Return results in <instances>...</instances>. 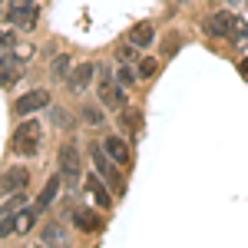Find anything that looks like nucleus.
<instances>
[{
    "label": "nucleus",
    "mask_w": 248,
    "mask_h": 248,
    "mask_svg": "<svg viewBox=\"0 0 248 248\" xmlns=\"http://www.w3.org/2000/svg\"><path fill=\"white\" fill-rule=\"evenodd\" d=\"M93 159H96V169H99V175H106L109 182H113L116 189H123V175L116 172V166H113V159L103 153V149H93Z\"/></svg>",
    "instance_id": "nucleus-11"
},
{
    "label": "nucleus",
    "mask_w": 248,
    "mask_h": 248,
    "mask_svg": "<svg viewBox=\"0 0 248 248\" xmlns=\"http://www.w3.org/2000/svg\"><path fill=\"white\" fill-rule=\"evenodd\" d=\"M202 30L209 33V37H229V40H245L248 37V23L242 17H235V14H229V10H215V14H209L205 17V23H202Z\"/></svg>",
    "instance_id": "nucleus-1"
},
{
    "label": "nucleus",
    "mask_w": 248,
    "mask_h": 248,
    "mask_svg": "<svg viewBox=\"0 0 248 248\" xmlns=\"http://www.w3.org/2000/svg\"><path fill=\"white\" fill-rule=\"evenodd\" d=\"M57 159H60V169H63V175L73 182V179H79V169H83V155H79V149L73 146V142H63L60 146V153H57Z\"/></svg>",
    "instance_id": "nucleus-3"
},
{
    "label": "nucleus",
    "mask_w": 248,
    "mask_h": 248,
    "mask_svg": "<svg viewBox=\"0 0 248 248\" xmlns=\"http://www.w3.org/2000/svg\"><path fill=\"white\" fill-rule=\"evenodd\" d=\"M229 3H232V0H229Z\"/></svg>",
    "instance_id": "nucleus-30"
},
{
    "label": "nucleus",
    "mask_w": 248,
    "mask_h": 248,
    "mask_svg": "<svg viewBox=\"0 0 248 248\" xmlns=\"http://www.w3.org/2000/svg\"><path fill=\"white\" fill-rule=\"evenodd\" d=\"M10 232H17V215H14V212H3V222H0V238H7Z\"/></svg>",
    "instance_id": "nucleus-20"
},
{
    "label": "nucleus",
    "mask_w": 248,
    "mask_h": 248,
    "mask_svg": "<svg viewBox=\"0 0 248 248\" xmlns=\"http://www.w3.org/2000/svg\"><path fill=\"white\" fill-rule=\"evenodd\" d=\"M0 3H3V0H0Z\"/></svg>",
    "instance_id": "nucleus-29"
},
{
    "label": "nucleus",
    "mask_w": 248,
    "mask_h": 248,
    "mask_svg": "<svg viewBox=\"0 0 248 248\" xmlns=\"http://www.w3.org/2000/svg\"><path fill=\"white\" fill-rule=\"evenodd\" d=\"M23 205V192H14L10 199H7V205H3V212H14V209H20Z\"/></svg>",
    "instance_id": "nucleus-23"
},
{
    "label": "nucleus",
    "mask_w": 248,
    "mask_h": 248,
    "mask_svg": "<svg viewBox=\"0 0 248 248\" xmlns=\"http://www.w3.org/2000/svg\"><path fill=\"white\" fill-rule=\"evenodd\" d=\"M46 103H50V93H46V90H30V93H23L17 103H14V113H17V116L40 113Z\"/></svg>",
    "instance_id": "nucleus-4"
},
{
    "label": "nucleus",
    "mask_w": 248,
    "mask_h": 248,
    "mask_svg": "<svg viewBox=\"0 0 248 248\" xmlns=\"http://www.w3.org/2000/svg\"><path fill=\"white\" fill-rule=\"evenodd\" d=\"M33 218H37V212H33V209L20 212V215H17V232H30V229H33Z\"/></svg>",
    "instance_id": "nucleus-19"
},
{
    "label": "nucleus",
    "mask_w": 248,
    "mask_h": 248,
    "mask_svg": "<svg viewBox=\"0 0 248 248\" xmlns=\"http://www.w3.org/2000/svg\"><path fill=\"white\" fill-rule=\"evenodd\" d=\"M123 123H126V129H129V133H136V126H139L136 109H129V106H126V109H123Z\"/></svg>",
    "instance_id": "nucleus-22"
},
{
    "label": "nucleus",
    "mask_w": 248,
    "mask_h": 248,
    "mask_svg": "<svg viewBox=\"0 0 248 248\" xmlns=\"http://www.w3.org/2000/svg\"><path fill=\"white\" fill-rule=\"evenodd\" d=\"M238 70H242V77L248 79V60H242V66H238Z\"/></svg>",
    "instance_id": "nucleus-27"
},
{
    "label": "nucleus",
    "mask_w": 248,
    "mask_h": 248,
    "mask_svg": "<svg viewBox=\"0 0 248 248\" xmlns=\"http://www.w3.org/2000/svg\"><path fill=\"white\" fill-rule=\"evenodd\" d=\"M116 79H119V86H133V83H136V73L129 70V66H119V70H116Z\"/></svg>",
    "instance_id": "nucleus-21"
},
{
    "label": "nucleus",
    "mask_w": 248,
    "mask_h": 248,
    "mask_svg": "<svg viewBox=\"0 0 248 248\" xmlns=\"http://www.w3.org/2000/svg\"><path fill=\"white\" fill-rule=\"evenodd\" d=\"M86 192L93 195V202L99 205V209H109V205H113V195L106 192V186H103L96 175H86Z\"/></svg>",
    "instance_id": "nucleus-13"
},
{
    "label": "nucleus",
    "mask_w": 248,
    "mask_h": 248,
    "mask_svg": "<svg viewBox=\"0 0 248 248\" xmlns=\"http://www.w3.org/2000/svg\"><path fill=\"white\" fill-rule=\"evenodd\" d=\"M136 77H139V79H149V77H155V60L142 57V60H139V66H136Z\"/></svg>",
    "instance_id": "nucleus-18"
},
{
    "label": "nucleus",
    "mask_w": 248,
    "mask_h": 248,
    "mask_svg": "<svg viewBox=\"0 0 248 248\" xmlns=\"http://www.w3.org/2000/svg\"><path fill=\"white\" fill-rule=\"evenodd\" d=\"M23 77V63L14 53H0V86H14Z\"/></svg>",
    "instance_id": "nucleus-9"
},
{
    "label": "nucleus",
    "mask_w": 248,
    "mask_h": 248,
    "mask_svg": "<svg viewBox=\"0 0 248 248\" xmlns=\"http://www.w3.org/2000/svg\"><path fill=\"white\" fill-rule=\"evenodd\" d=\"M7 20L17 23V27H33V20H37V3H33V0H10Z\"/></svg>",
    "instance_id": "nucleus-5"
},
{
    "label": "nucleus",
    "mask_w": 248,
    "mask_h": 248,
    "mask_svg": "<svg viewBox=\"0 0 248 248\" xmlns=\"http://www.w3.org/2000/svg\"><path fill=\"white\" fill-rule=\"evenodd\" d=\"M53 119H57L60 126H70V116H66V109H53Z\"/></svg>",
    "instance_id": "nucleus-26"
},
{
    "label": "nucleus",
    "mask_w": 248,
    "mask_h": 248,
    "mask_svg": "<svg viewBox=\"0 0 248 248\" xmlns=\"http://www.w3.org/2000/svg\"><path fill=\"white\" fill-rule=\"evenodd\" d=\"M73 218H77V229L79 232H99V229H103V215H99V212L77 209V212H73Z\"/></svg>",
    "instance_id": "nucleus-14"
},
{
    "label": "nucleus",
    "mask_w": 248,
    "mask_h": 248,
    "mask_svg": "<svg viewBox=\"0 0 248 248\" xmlns=\"http://www.w3.org/2000/svg\"><path fill=\"white\" fill-rule=\"evenodd\" d=\"M103 153L109 155V159H113L116 166H129V162H133V153H129L126 139H123V136H116V133L103 139Z\"/></svg>",
    "instance_id": "nucleus-8"
},
{
    "label": "nucleus",
    "mask_w": 248,
    "mask_h": 248,
    "mask_svg": "<svg viewBox=\"0 0 248 248\" xmlns=\"http://www.w3.org/2000/svg\"><path fill=\"white\" fill-rule=\"evenodd\" d=\"M175 50H179V37H172V40H166V43H162V53H166V57H169V53H175Z\"/></svg>",
    "instance_id": "nucleus-25"
},
{
    "label": "nucleus",
    "mask_w": 248,
    "mask_h": 248,
    "mask_svg": "<svg viewBox=\"0 0 248 248\" xmlns=\"http://www.w3.org/2000/svg\"><path fill=\"white\" fill-rule=\"evenodd\" d=\"M40 139H43V126H40L37 119H23L17 129H14L10 149L17 155H33L40 149Z\"/></svg>",
    "instance_id": "nucleus-2"
},
{
    "label": "nucleus",
    "mask_w": 248,
    "mask_h": 248,
    "mask_svg": "<svg viewBox=\"0 0 248 248\" xmlns=\"http://www.w3.org/2000/svg\"><path fill=\"white\" fill-rule=\"evenodd\" d=\"M93 77H96L93 63H79L77 70H70V90H73V93H83V90L93 83Z\"/></svg>",
    "instance_id": "nucleus-10"
},
{
    "label": "nucleus",
    "mask_w": 248,
    "mask_h": 248,
    "mask_svg": "<svg viewBox=\"0 0 248 248\" xmlns=\"http://www.w3.org/2000/svg\"><path fill=\"white\" fill-rule=\"evenodd\" d=\"M79 119H83L86 126H103L106 116H103V109H99L96 103H83V106H79Z\"/></svg>",
    "instance_id": "nucleus-16"
},
{
    "label": "nucleus",
    "mask_w": 248,
    "mask_h": 248,
    "mask_svg": "<svg viewBox=\"0 0 248 248\" xmlns=\"http://www.w3.org/2000/svg\"><path fill=\"white\" fill-rule=\"evenodd\" d=\"M60 182H63V175H50L46 179V186H43V192H40V199H37V205H33V212H43V209H50L53 205V199H57V192H60Z\"/></svg>",
    "instance_id": "nucleus-12"
},
{
    "label": "nucleus",
    "mask_w": 248,
    "mask_h": 248,
    "mask_svg": "<svg viewBox=\"0 0 248 248\" xmlns=\"http://www.w3.org/2000/svg\"><path fill=\"white\" fill-rule=\"evenodd\" d=\"M60 235H63V229H60V225H50V229L43 232V242H53V238H60Z\"/></svg>",
    "instance_id": "nucleus-24"
},
{
    "label": "nucleus",
    "mask_w": 248,
    "mask_h": 248,
    "mask_svg": "<svg viewBox=\"0 0 248 248\" xmlns=\"http://www.w3.org/2000/svg\"><path fill=\"white\" fill-rule=\"evenodd\" d=\"M245 3H248V0H245Z\"/></svg>",
    "instance_id": "nucleus-31"
},
{
    "label": "nucleus",
    "mask_w": 248,
    "mask_h": 248,
    "mask_svg": "<svg viewBox=\"0 0 248 248\" xmlns=\"http://www.w3.org/2000/svg\"><path fill=\"white\" fill-rule=\"evenodd\" d=\"M99 99H103V106L113 109V113H123V109H126V93H123L109 77H103V83H99Z\"/></svg>",
    "instance_id": "nucleus-6"
},
{
    "label": "nucleus",
    "mask_w": 248,
    "mask_h": 248,
    "mask_svg": "<svg viewBox=\"0 0 248 248\" xmlns=\"http://www.w3.org/2000/svg\"><path fill=\"white\" fill-rule=\"evenodd\" d=\"M129 40H133V46H149V43L155 40L153 23H136V27H133V33H129Z\"/></svg>",
    "instance_id": "nucleus-15"
},
{
    "label": "nucleus",
    "mask_w": 248,
    "mask_h": 248,
    "mask_svg": "<svg viewBox=\"0 0 248 248\" xmlns=\"http://www.w3.org/2000/svg\"><path fill=\"white\" fill-rule=\"evenodd\" d=\"M70 70H73V63H70V57H66V53H63V57H57V60H53V77H57V79L70 77Z\"/></svg>",
    "instance_id": "nucleus-17"
},
{
    "label": "nucleus",
    "mask_w": 248,
    "mask_h": 248,
    "mask_svg": "<svg viewBox=\"0 0 248 248\" xmlns=\"http://www.w3.org/2000/svg\"><path fill=\"white\" fill-rule=\"evenodd\" d=\"M0 43H14V37H7V33H0Z\"/></svg>",
    "instance_id": "nucleus-28"
},
{
    "label": "nucleus",
    "mask_w": 248,
    "mask_h": 248,
    "mask_svg": "<svg viewBox=\"0 0 248 248\" xmlns=\"http://www.w3.org/2000/svg\"><path fill=\"white\" fill-rule=\"evenodd\" d=\"M27 186H30V172L23 169V166H10V169L0 175V192H7V195L23 192Z\"/></svg>",
    "instance_id": "nucleus-7"
}]
</instances>
